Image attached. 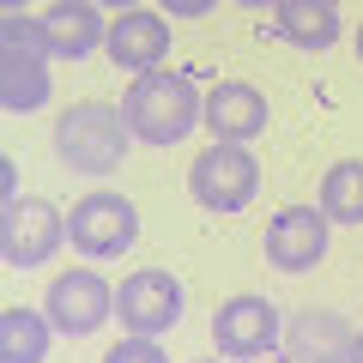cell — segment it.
<instances>
[{"label":"cell","instance_id":"cell-1","mask_svg":"<svg viewBox=\"0 0 363 363\" xmlns=\"http://www.w3.org/2000/svg\"><path fill=\"white\" fill-rule=\"evenodd\" d=\"M121 116H128V128H133L140 145H182L200 128V116H206V97L194 91L188 73L152 67V73H133L128 97H121Z\"/></svg>","mask_w":363,"mask_h":363},{"label":"cell","instance_id":"cell-2","mask_svg":"<svg viewBox=\"0 0 363 363\" xmlns=\"http://www.w3.org/2000/svg\"><path fill=\"white\" fill-rule=\"evenodd\" d=\"M49 61H61V55H55V37L43 30V18L25 13L0 18V109L6 116H30L55 97Z\"/></svg>","mask_w":363,"mask_h":363},{"label":"cell","instance_id":"cell-3","mask_svg":"<svg viewBox=\"0 0 363 363\" xmlns=\"http://www.w3.org/2000/svg\"><path fill=\"white\" fill-rule=\"evenodd\" d=\"M133 145V128L121 109L97 104V97H85V104L61 109V128H55V157H61L67 169H79V176H116L121 157H128Z\"/></svg>","mask_w":363,"mask_h":363},{"label":"cell","instance_id":"cell-4","mask_svg":"<svg viewBox=\"0 0 363 363\" xmlns=\"http://www.w3.org/2000/svg\"><path fill=\"white\" fill-rule=\"evenodd\" d=\"M188 194L206 212H242L260 194V157L248 145H236V140L200 145L194 164H188Z\"/></svg>","mask_w":363,"mask_h":363},{"label":"cell","instance_id":"cell-5","mask_svg":"<svg viewBox=\"0 0 363 363\" xmlns=\"http://www.w3.org/2000/svg\"><path fill=\"white\" fill-rule=\"evenodd\" d=\"M67 242L85 260H116L140 242V212H133L128 194H85L73 212H67Z\"/></svg>","mask_w":363,"mask_h":363},{"label":"cell","instance_id":"cell-6","mask_svg":"<svg viewBox=\"0 0 363 363\" xmlns=\"http://www.w3.org/2000/svg\"><path fill=\"white\" fill-rule=\"evenodd\" d=\"M61 236H67V218L43 194H13L0 206V260L13 272L43 267V260L61 248Z\"/></svg>","mask_w":363,"mask_h":363},{"label":"cell","instance_id":"cell-7","mask_svg":"<svg viewBox=\"0 0 363 363\" xmlns=\"http://www.w3.org/2000/svg\"><path fill=\"white\" fill-rule=\"evenodd\" d=\"M109 309H116V291H109V279H97L91 267L61 272V279L43 291V315L55 321L61 339H91L109 321Z\"/></svg>","mask_w":363,"mask_h":363},{"label":"cell","instance_id":"cell-8","mask_svg":"<svg viewBox=\"0 0 363 363\" xmlns=\"http://www.w3.org/2000/svg\"><path fill=\"white\" fill-rule=\"evenodd\" d=\"M116 315H121L128 333H145V339L169 333V327L182 321V279L164 272V267L128 272V279L116 285Z\"/></svg>","mask_w":363,"mask_h":363},{"label":"cell","instance_id":"cell-9","mask_svg":"<svg viewBox=\"0 0 363 363\" xmlns=\"http://www.w3.org/2000/svg\"><path fill=\"white\" fill-rule=\"evenodd\" d=\"M267 260L279 272H315L327 260V242H333V218L321 206H285L267 218Z\"/></svg>","mask_w":363,"mask_h":363},{"label":"cell","instance_id":"cell-10","mask_svg":"<svg viewBox=\"0 0 363 363\" xmlns=\"http://www.w3.org/2000/svg\"><path fill=\"white\" fill-rule=\"evenodd\" d=\"M212 345L230 363L236 357H267V351L279 345V309H272L267 297H255V291L218 303V315H212Z\"/></svg>","mask_w":363,"mask_h":363},{"label":"cell","instance_id":"cell-11","mask_svg":"<svg viewBox=\"0 0 363 363\" xmlns=\"http://www.w3.org/2000/svg\"><path fill=\"white\" fill-rule=\"evenodd\" d=\"M104 49H109V61L128 67V73H152V67L164 61V49H169V13H152V6L116 13Z\"/></svg>","mask_w":363,"mask_h":363},{"label":"cell","instance_id":"cell-12","mask_svg":"<svg viewBox=\"0 0 363 363\" xmlns=\"http://www.w3.org/2000/svg\"><path fill=\"white\" fill-rule=\"evenodd\" d=\"M267 97H260L248 79H224V85H212L206 91V133L212 140H236V145H248V140H260V128H267Z\"/></svg>","mask_w":363,"mask_h":363},{"label":"cell","instance_id":"cell-13","mask_svg":"<svg viewBox=\"0 0 363 363\" xmlns=\"http://www.w3.org/2000/svg\"><path fill=\"white\" fill-rule=\"evenodd\" d=\"M43 30L55 37V55L61 61H85L109 43V25H104V6L97 0H49L43 6Z\"/></svg>","mask_w":363,"mask_h":363},{"label":"cell","instance_id":"cell-14","mask_svg":"<svg viewBox=\"0 0 363 363\" xmlns=\"http://www.w3.org/2000/svg\"><path fill=\"white\" fill-rule=\"evenodd\" d=\"M272 25L297 49H333L339 43V6L333 0H272Z\"/></svg>","mask_w":363,"mask_h":363},{"label":"cell","instance_id":"cell-15","mask_svg":"<svg viewBox=\"0 0 363 363\" xmlns=\"http://www.w3.org/2000/svg\"><path fill=\"white\" fill-rule=\"evenodd\" d=\"M291 357L297 363H339L351 357V327L327 309H303L291 321Z\"/></svg>","mask_w":363,"mask_h":363},{"label":"cell","instance_id":"cell-16","mask_svg":"<svg viewBox=\"0 0 363 363\" xmlns=\"http://www.w3.org/2000/svg\"><path fill=\"white\" fill-rule=\"evenodd\" d=\"M55 345V321L43 309H0V363H43Z\"/></svg>","mask_w":363,"mask_h":363},{"label":"cell","instance_id":"cell-17","mask_svg":"<svg viewBox=\"0 0 363 363\" xmlns=\"http://www.w3.org/2000/svg\"><path fill=\"white\" fill-rule=\"evenodd\" d=\"M315 206L333 224H363V157H339L321 176V200Z\"/></svg>","mask_w":363,"mask_h":363},{"label":"cell","instance_id":"cell-18","mask_svg":"<svg viewBox=\"0 0 363 363\" xmlns=\"http://www.w3.org/2000/svg\"><path fill=\"white\" fill-rule=\"evenodd\" d=\"M104 363H169V357H164V345H157V339L128 333V339H116V345H109Z\"/></svg>","mask_w":363,"mask_h":363},{"label":"cell","instance_id":"cell-19","mask_svg":"<svg viewBox=\"0 0 363 363\" xmlns=\"http://www.w3.org/2000/svg\"><path fill=\"white\" fill-rule=\"evenodd\" d=\"M218 0H157V13H169V18H206Z\"/></svg>","mask_w":363,"mask_h":363},{"label":"cell","instance_id":"cell-20","mask_svg":"<svg viewBox=\"0 0 363 363\" xmlns=\"http://www.w3.org/2000/svg\"><path fill=\"white\" fill-rule=\"evenodd\" d=\"M0 188H6V200L18 194V164H13V157H6V164H0Z\"/></svg>","mask_w":363,"mask_h":363},{"label":"cell","instance_id":"cell-21","mask_svg":"<svg viewBox=\"0 0 363 363\" xmlns=\"http://www.w3.org/2000/svg\"><path fill=\"white\" fill-rule=\"evenodd\" d=\"M345 363H363V333H351V357Z\"/></svg>","mask_w":363,"mask_h":363},{"label":"cell","instance_id":"cell-22","mask_svg":"<svg viewBox=\"0 0 363 363\" xmlns=\"http://www.w3.org/2000/svg\"><path fill=\"white\" fill-rule=\"evenodd\" d=\"M97 6H116V13H128V6H140V0H97Z\"/></svg>","mask_w":363,"mask_h":363},{"label":"cell","instance_id":"cell-23","mask_svg":"<svg viewBox=\"0 0 363 363\" xmlns=\"http://www.w3.org/2000/svg\"><path fill=\"white\" fill-rule=\"evenodd\" d=\"M0 6H6V13H25V6H30V0H0Z\"/></svg>","mask_w":363,"mask_h":363},{"label":"cell","instance_id":"cell-24","mask_svg":"<svg viewBox=\"0 0 363 363\" xmlns=\"http://www.w3.org/2000/svg\"><path fill=\"white\" fill-rule=\"evenodd\" d=\"M351 49H357V61H363V25H357V37H351Z\"/></svg>","mask_w":363,"mask_h":363},{"label":"cell","instance_id":"cell-25","mask_svg":"<svg viewBox=\"0 0 363 363\" xmlns=\"http://www.w3.org/2000/svg\"><path fill=\"white\" fill-rule=\"evenodd\" d=\"M194 363H230V357H194Z\"/></svg>","mask_w":363,"mask_h":363},{"label":"cell","instance_id":"cell-26","mask_svg":"<svg viewBox=\"0 0 363 363\" xmlns=\"http://www.w3.org/2000/svg\"><path fill=\"white\" fill-rule=\"evenodd\" d=\"M242 6H272V0H242Z\"/></svg>","mask_w":363,"mask_h":363}]
</instances>
